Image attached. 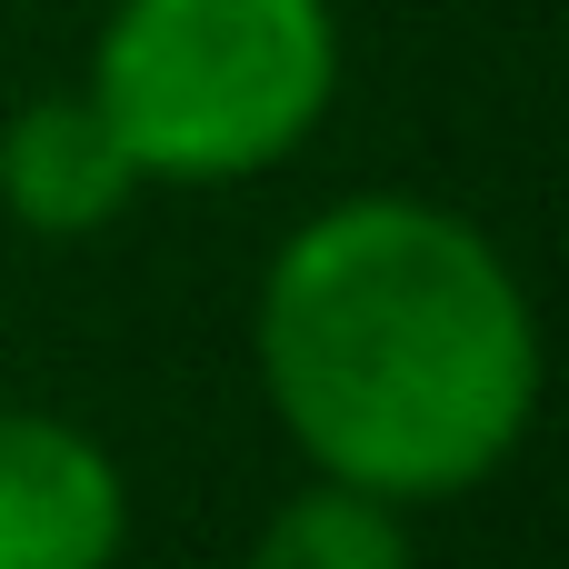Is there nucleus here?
<instances>
[{"instance_id": "nucleus-5", "label": "nucleus", "mask_w": 569, "mask_h": 569, "mask_svg": "<svg viewBox=\"0 0 569 569\" xmlns=\"http://www.w3.org/2000/svg\"><path fill=\"white\" fill-rule=\"evenodd\" d=\"M240 569H410V520L390 500H370V490L310 480L260 520Z\"/></svg>"}, {"instance_id": "nucleus-1", "label": "nucleus", "mask_w": 569, "mask_h": 569, "mask_svg": "<svg viewBox=\"0 0 569 569\" xmlns=\"http://www.w3.org/2000/svg\"><path fill=\"white\" fill-rule=\"evenodd\" d=\"M250 360L310 480L390 510L470 500L540 420V310L510 250L410 190L330 200L270 250Z\"/></svg>"}, {"instance_id": "nucleus-4", "label": "nucleus", "mask_w": 569, "mask_h": 569, "mask_svg": "<svg viewBox=\"0 0 569 569\" xmlns=\"http://www.w3.org/2000/svg\"><path fill=\"white\" fill-rule=\"evenodd\" d=\"M130 200H140V170L110 140V120L90 110V90H50L0 120V210L30 240H90Z\"/></svg>"}, {"instance_id": "nucleus-2", "label": "nucleus", "mask_w": 569, "mask_h": 569, "mask_svg": "<svg viewBox=\"0 0 569 569\" xmlns=\"http://www.w3.org/2000/svg\"><path fill=\"white\" fill-rule=\"evenodd\" d=\"M80 90L140 190H230L330 120L340 20L330 0H110Z\"/></svg>"}, {"instance_id": "nucleus-3", "label": "nucleus", "mask_w": 569, "mask_h": 569, "mask_svg": "<svg viewBox=\"0 0 569 569\" xmlns=\"http://www.w3.org/2000/svg\"><path fill=\"white\" fill-rule=\"evenodd\" d=\"M130 480L120 460L60 420L0 400V569H120Z\"/></svg>"}]
</instances>
